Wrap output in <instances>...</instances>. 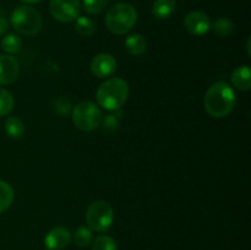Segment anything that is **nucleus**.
I'll return each mask as SVG.
<instances>
[{"mask_svg":"<svg viewBox=\"0 0 251 250\" xmlns=\"http://www.w3.org/2000/svg\"><path fill=\"white\" fill-rule=\"evenodd\" d=\"M205 109L211 117L225 118L229 114L237 103L234 90L226 81H217L206 91Z\"/></svg>","mask_w":251,"mask_h":250,"instance_id":"obj_1","label":"nucleus"},{"mask_svg":"<svg viewBox=\"0 0 251 250\" xmlns=\"http://www.w3.org/2000/svg\"><path fill=\"white\" fill-rule=\"evenodd\" d=\"M129 96V85L124 78L109 77L102 82L96 92V100L103 109L115 112L125 104Z\"/></svg>","mask_w":251,"mask_h":250,"instance_id":"obj_2","label":"nucleus"},{"mask_svg":"<svg viewBox=\"0 0 251 250\" xmlns=\"http://www.w3.org/2000/svg\"><path fill=\"white\" fill-rule=\"evenodd\" d=\"M137 12L131 4L118 2L114 4L105 15V25L108 29L114 34L127 33L136 25Z\"/></svg>","mask_w":251,"mask_h":250,"instance_id":"obj_3","label":"nucleus"},{"mask_svg":"<svg viewBox=\"0 0 251 250\" xmlns=\"http://www.w3.org/2000/svg\"><path fill=\"white\" fill-rule=\"evenodd\" d=\"M10 22L15 31L25 36H34L43 26V20L39 11L29 5L17 6L12 11Z\"/></svg>","mask_w":251,"mask_h":250,"instance_id":"obj_4","label":"nucleus"},{"mask_svg":"<svg viewBox=\"0 0 251 250\" xmlns=\"http://www.w3.org/2000/svg\"><path fill=\"white\" fill-rule=\"evenodd\" d=\"M74 125L81 131H92L97 129L103 120L100 108L91 100H82L74 107L71 112Z\"/></svg>","mask_w":251,"mask_h":250,"instance_id":"obj_5","label":"nucleus"},{"mask_svg":"<svg viewBox=\"0 0 251 250\" xmlns=\"http://www.w3.org/2000/svg\"><path fill=\"white\" fill-rule=\"evenodd\" d=\"M86 223L91 230L103 233L107 232L114 221V210L107 201L98 200L91 203L86 211Z\"/></svg>","mask_w":251,"mask_h":250,"instance_id":"obj_6","label":"nucleus"},{"mask_svg":"<svg viewBox=\"0 0 251 250\" xmlns=\"http://www.w3.org/2000/svg\"><path fill=\"white\" fill-rule=\"evenodd\" d=\"M49 9L54 19L68 24L80 16L81 5L78 0H51Z\"/></svg>","mask_w":251,"mask_h":250,"instance_id":"obj_7","label":"nucleus"},{"mask_svg":"<svg viewBox=\"0 0 251 250\" xmlns=\"http://www.w3.org/2000/svg\"><path fill=\"white\" fill-rule=\"evenodd\" d=\"M117 59L109 53H100L92 58L90 63L91 73L96 77H109L117 71Z\"/></svg>","mask_w":251,"mask_h":250,"instance_id":"obj_8","label":"nucleus"},{"mask_svg":"<svg viewBox=\"0 0 251 250\" xmlns=\"http://www.w3.org/2000/svg\"><path fill=\"white\" fill-rule=\"evenodd\" d=\"M184 26L189 33L194 36H203L211 29V20L203 11L189 12L184 20Z\"/></svg>","mask_w":251,"mask_h":250,"instance_id":"obj_9","label":"nucleus"},{"mask_svg":"<svg viewBox=\"0 0 251 250\" xmlns=\"http://www.w3.org/2000/svg\"><path fill=\"white\" fill-rule=\"evenodd\" d=\"M73 239L70 230L64 225H58L49 230L44 237V245L49 250H61L68 247Z\"/></svg>","mask_w":251,"mask_h":250,"instance_id":"obj_10","label":"nucleus"},{"mask_svg":"<svg viewBox=\"0 0 251 250\" xmlns=\"http://www.w3.org/2000/svg\"><path fill=\"white\" fill-rule=\"evenodd\" d=\"M20 65L15 56L0 54V85H10L19 77Z\"/></svg>","mask_w":251,"mask_h":250,"instance_id":"obj_11","label":"nucleus"},{"mask_svg":"<svg viewBox=\"0 0 251 250\" xmlns=\"http://www.w3.org/2000/svg\"><path fill=\"white\" fill-rule=\"evenodd\" d=\"M232 85L239 91H249L251 87V70L249 65H242L234 69L230 76Z\"/></svg>","mask_w":251,"mask_h":250,"instance_id":"obj_12","label":"nucleus"},{"mask_svg":"<svg viewBox=\"0 0 251 250\" xmlns=\"http://www.w3.org/2000/svg\"><path fill=\"white\" fill-rule=\"evenodd\" d=\"M124 47L130 55L140 56L146 51L147 49V41L142 34L134 33L130 34L125 38Z\"/></svg>","mask_w":251,"mask_h":250,"instance_id":"obj_13","label":"nucleus"},{"mask_svg":"<svg viewBox=\"0 0 251 250\" xmlns=\"http://www.w3.org/2000/svg\"><path fill=\"white\" fill-rule=\"evenodd\" d=\"M176 0H154L152 4V14L156 19L166 20L176 11Z\"/></svg>","mask_w":251,"mask_h":250,"instance_id":"obj_14","label":"nucleus"},{"mask_svg":"<svg viewBox=\"0 0 251 250\" xmlns=\"http://www.w3.org/2000/svg\"><path fill=\"white\" fill-rule=\"evenodd\" d=\"M25 124L20 118L17 117H9L5 120V132L9 137L14 140L21 139L25 135Z\"/></svg>","mask_w":251,"mask_h":250,"instance_id":"obj_15","label":"nucleus"},{"mask_svg":"<svg viewBox=\"0 0 251 250\" xmlns=\"http://www.w3.org/2000/svg\"><path fill=\"white\" fill-rule=\"evenodd\" d=\"M0 46H1V49L5 51V54L12 55V54H16L21 50L22 41L17 34L9 33L2 37Z\"/></svg>","mask_w":251,"mask_h":250,"instance_id":"obj_16","label":"nucleus"},{"mask_svg":"<svg viewBox=\"0 0 251 250\" xmlns=\"http://www.w3.org/2000/svg\"><path fill=\"white\" fill-rule=\"evenodd\" d=\"M14 189L7 181L0 179V213L5 212L14 201Z\"/></svg>","mask_w":251,"mask_h":250,"instance_id":"obj_17","label":"nucleus"},{"mask_svg":"<svg viewBox=\"0 0 251 250\" xmlns=\"http://www.w3.org/2000/svg\"><path fill=\"white\" fill-rule=\"evenodd\" d=\"M75 31L82 37H90L95 33L96 24L87 16H78L75 20Z\"/></svg>","mask_w":251,"mask_h":250,"instance_id":"obj_18","label":"nucleus"},{"mask_svg":"<svg viewBox=\"0 0 251 250\" xmlns=\"http://www.w3.org/2000/svg\"><path fill=\"white\" fill-rule=\"evenodd\" d=\"M211 28L216 36L227 37L233 32L234 25H233L232 20H229L228 17H220L213 24H211Z\"/></svg>","mask_w":251,"mask_h":250,"instance_id":"obj_19","label":"nucleus"},{"mask_svg":"<svg viewBox=\"0 0 251 250\" xmlns=\"http://www.w3.org/2000/svg\"><path fill=\"white\" fill-rule=\"evenodd\" d=\"M73 239H74V243H75L77 247L80 248L88 247L93 240L92 230H91L88 227H86V225H80V227L75 230V233H74Z\"/></svg>","mask_w":251,"mask_h":250,"instance_id":"obj_20","label":"nucleus"},{"mask_svg":"<svg viewBox=\"0 0 251 250\" xmlns=\"http://www.w3.org/2000/svg\"><path fill=\"white\" fill-rule=\"evenodd\" d=\"M14 105L15 100L11 92L0 87V117L10 114L11 110L14 109Z\"/></svg>","mask_w":251,"mask_h":250,"instance_id":"obj_21","label":"nucleus"},{"mask_svg":"<svg viewBox=\"0 0 251 250\" xmlns=\"http://www.w3.org/2000/svg\"><path fill=\"white\" fill-rule=\"evenodd\" d=\"M92 250H118V245L110 235H98L92 242Z\"/></svg>","mask_w":251,"mask_h":250,"instance_id":"obj_22","label":"nucleus"},{"mask_svg":"<svg viewBox=\"0 0 251 250\" xmlns=\"http://www.w3.org/2000/svg\"><path fill=\"white\" fill-rule=\"evenodd\" d=\"M109 0H82V6L87 14L96 15L107 7Z\"/></svg>","mask_w":251,"mask_h":250,"instance_id":"obj_23","label":"nucleus"},{"mask_svg":"<svg viewBox=\"0 0 251 250\" xmlns=\"http://www.w3.org/2000/svg\"><path fill=\"white\" fill-rule=\"evenodd\" d=\"M71 104L69 102V100L66 98H58L55 102V110L59 113L60 115H66L69 114L70 112Z\"/></svg>","mask_w":251,"mask_h":250,"instance_id":"obj_24","label":"nucleus"},{"mask_svg":"<svg viewBox=\"0 0 251 250\" xmlns=\"http://www.w3.org/2000/svg\"><path fill=\"white\" fill-rule=\"evenodd\" d=\"M7 28H9V24H7L6 19L0 16V36H4V34L6 33Z\"/></svg>","mask_w":251,"mask_h":250,"instance_id":"obj_25","label":"nucleus"},{"mask_svg":"<svg viewBox=\"0 0 251 250\" xmlns=\"http://www.w3.org/2000/svg\"><path fill=\"white\" fill-rule=\"evenodd\" d=\"M25 4H38V2L43 1V0H21Z\"/></svg>","mask_w":251,"mask_h":250,"instance_id":"obj_26","label":"nucleus"},{"mask_svg":"<svg viewBox=\"0 0 251 250\" xmlns=\"http://www.w3.org/2000/svg\"><path fill=\"white\" fill-rule=\"evenodd\" d=\"M247 49H248V55H250V38L248 39V43H247Z\"/></svg>","mask_w":251,"mask_h":250,"instance_id":"obj_27","label":"nucleus"},{"mask_svg":"<svg viewBox=\"0 0 251 250\" xmlns=\"http://www.w3.org/2000/svg\"><path fill=\"white\" fill-rule=\"evenodd\" d=\"M47 250H49V249H47Z\"/></svg>","mask_w":251,"mask_h":250,"instance_id":"obj_28","label":"nucleus"}]
</instances>
